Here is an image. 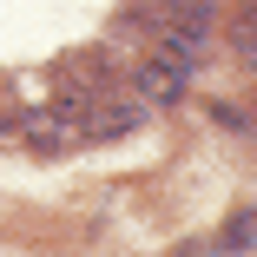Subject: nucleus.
I'll return each mask as SVG.
<instances>
[{
	"label": "nucleus",
	"mask_w": 257,
	"mask_h": 257,
	"mask_svg": "<svg viewBox=\"0 0 257 257\" xmlns=\"http://www.w3.org/2000/svg\"><path fill=\"white\" fill-rule=\"evenodd\" d=\"M185 79H191V66H178L172 53H152V60L132 66V86H139L145 106H178V99H185Z\"/></svg>",
	"instance_id": "nucleus-1"
},
{
	"label": "nucleus",
	"mask_w": 257,
	"mask_h": 257,
	"mask_svg": "<svg viewBox=\"0 0 257 257\" xmlns=\"http://www.w3.org/2000/svg\"><path fill=\"white\" fill-rule=\"evenodd\" d=\"M139 125H145V99H139V106L119 99V106H106V112H86V139H92V145L125 139V132H139Z\"/></svg>",
	"instance_id": "nucleus-2"
},
{
	"label": "nucleus",
	"mask_w": 257,
	"mask_h": 257,
	"mask_svg": "<svg viewBox=\"0 0 257 257\" xmlns=\"http://www.w3.org/2000/svg\"><path fill=\"white\" fill-rule=\"evenodd\" d=\"M165 20H172V33L178 40H204V27H211V0H165Z\"/></svg>",
	"instance_id": "nucleus-3"
},
{
	"label": "nucleus",
	"mask_w": 257,
	"mask_h": 257,
	"mask_svg": "<svg viewBox=\"0 0 257 257\" xmlns=\"http://www.w3.org/2000/svg\"><path fill=\"white\" fill-rule=\"evenodd\" d=\"M27 145L53 159V152H66V145H73V132H66V125H60L53 112H40V119H27Z\"/></svg>",
	"instance_id": "nucleus-4"
},
{
	"label": "nucleus",
	"mask_w": 257,
	"mask_h": 257,
	"mask_svg": "<svg viewBox=\"0 0 257 257\" xmlns=\"http://www.w3.org/2000/svg\"><path fill=\"white\" fill-rule=\"evenodd\" d=\"M237 244H244V250H250V218H237V224H231V231H224V250H237Z\"/></svg>",
	"instance_id": "nucleus-5"
}]
</instances>
